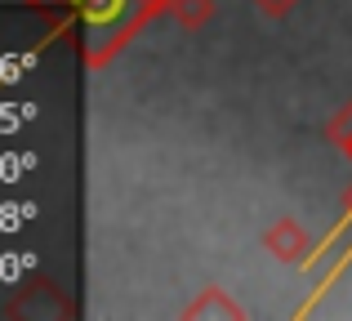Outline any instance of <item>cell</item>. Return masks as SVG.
Instances as JSON below:
<instances>
[{"label":"cell","mask_w":352,"mask_h":321,"mask_svg":"<svg viewBox=\"0 0 352 321\" xmlns=\"http://www.w3.org/2000/svg\"><path fill=\"white\" fill-rule=\"evenodd\" d=\"M263 250L272 259H285V263H299L308 254V232H303L294 219H276L272 228L263 232Z\"/></svg>","instance_id":"obj_1"},{"label":"cell","mask_w":352,"mask_h":321,"mask_svg":"<svg viewBox=\"0 0 352 321\" xmlns=\"http://www.w3.org/2000/svg\"><path fill=\"white\" fill-rule=\"evenodd\" d=\"M174 18H179L188 32H201V27L214 18V0H174Z\"/></svg>","instance_id":"obj_2"},{"label":"cell","mask_w":352,"mask_h":321,"mask_svg":"<svg viewBox=\"0 0 352 321\" xmlns=\"http://www.w3.org/2000/svg\"><path fill=\"white\" fill-rule=\"evenodd\" d=\"M206 313H223V317H241V308L232 299L223 295V290H206V299H197V304H188V317H206Z\"/></svg>","instance_id":"obj_3"},{"label":"cell","mask_w":352,"mask_h":321,"mask_svg":"<svg viewBox=\"0 0 352 321\" xmlns=\"http://www.w3.org/2000/svg\"><path fill=\"white\" fill-rule=\"evenodd\" d=\"M326 134H330V139H335L339 148H344L348 157H352V107H344V112H339L335 121L326 125Z\"/></svg>","instance_id":"obj_4"},{"label":"cell","mask_w":352,"mask_h":321,"mask_svg":"<svg viewBox=\"0 0 352 321\" xmlns=\"http://www.w3.org/2000/svg\"><path fill=\"white\" fill-rule=\"evenodd\" d=\"M254 5H258V9H263V14H267V18H281V14H285V9H294V5H299V0H254Z\"/></svg>","instance_id":"obj_5"}]
</instances>
